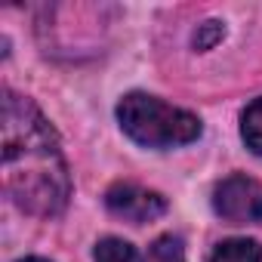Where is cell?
<instances>
[{
	"mask_svg": "<svg viewBox=\"0 0 262 262\" xmlns=\"http://www.w3.org/2000/svg\"><path fill=\"white\" fill-rule=\"evenodd\" d=\"M4 179L13 201L37 216L59 213L71 191L50 120L13 93L4 99Z\"/></svg>",
	"mask_w": 262,
	"mask_h": 262,
	"instance_id": "6da1fadb",
	"label": "cell"
},
{
	"mask_svg": "<svg viewBox=\"0 0 262 262\" xmlns=\"http://www.w3.org/2000/svg\"><path fill=\"white\" fill-rule=\"evenodd\" d=\"M120 129L145 148H176L201 136V120L185 111L161 102L148 93H126L117 102Z\"/></svg>",
	"mask_w": 262,
	"mask_h": 262,
	"instance_id": "7a4b0ae2",
	"label": "cell"
},
{
	"mask_svg": "<svg viewBox=\"0 0 262 262\" xmlns=\"http://www.w3.org/2000/svg\"><path fill=\"white\" fill-rule=\"evenodd\" d=\"M213 210L219 219L231 225H253L262 222V182L234 173L213 188Z\"/></svg>",
	"mask_w": 262,
	"mask_h": 262,
	"instance_id": "3957f363",
	"label": "cell"
},
{
	"mask_svg": "<svg viewBox=\"0 0 262 262\" xmlns=\"http://www.w3.org/2000/svg\"><path fill=\"white\" fill-rule=\"evenodd\" d=\"M105 207L117 219L142 225V222H151V219H158V216L167 213V198L161 191L142 188L136 182H117V185H111L105 191Z\"/></svg>",
	"mask_w": 262,
	"mask_h": 262,
	"instance_id": "277c9868",
	"label": "cell"
},
{
	"mask_svg": "<svg viewBox=\"0 0 262 262\" xmlns=\"http://www.w3.org/2000/svg\"><path fill=\"white\" fill-rule=\"evenodd\" d=\"M259 259H262V250H259V244L250 241V237L222 241V244L213 250V256H210V262H259Z\"/></svg>",
	"mask_w": 262,
	"mask_h": 262,
	"instance_id": "5b68a950",
	"label": "cell"
},
{
	"mask_svg": "<svg viewBox=\"0 0 262 262\" xmlns=\"http://www.w3.org/2000/svg\"><path fill=\"white\" fill-rule=\"evenodd\" d=\"M241 139L253 155H262V96L241 114Z\"/></svg>",
	"mask_w": 262,
	"mask_h": 262,
	"instance_id": "8992f818",
	"label": "cell"
},
{
	"mask_svg": "<svg viewBox=\"0 0 262 262\" xmlns=\"http://www.w3.org/2000/svg\"><path fill=\"white\" fill-rule=\"evenodd\" d=\"M96 262H142L139 250L133 244H126L120 237H105L96 244V253H93Z\"/></svg>",
	"mask_w": 262,
	"mask_h": 262,
	"instance_id": "52a82bcc",
	"label": "cell"
},
{
	"mask_svg": "<svg viewBox=\"0 0 262 262\" xmlns=\"http://www.w3.org/2000/svg\"><path fill=\"white\" fill-rule=\"evenodd\" d=\"M148 262H185V247L179 237L173 234H164L151 244L148 250Z\"/></svg>",
	"mask_w": 262,
	"mask_h": 262,
	"instance_id": "ba28073f",
	"label": "cell"
},
{
	"mask_svg": "<svg viewBox=\"0 0 262 262\" xmlns=\"http://www.w3.org/2000/svg\"><path fill=\"white\" fill-rule=\"evenodd\" d=\"M19 262H47V259H19Z\"/></svg>",
	"mask_w": 262,
	"mask_h": 262,
	"instance_id": "9c48e42d",
	"label": "cell"
}]
</instances>
